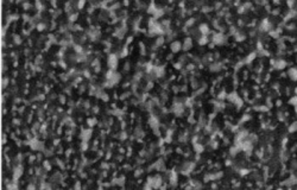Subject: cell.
Here are the masks:
<instances>
[{
	"instance_id": "6da1fadb",
	"label": "cell",
	"mask_w": 297,
	"mask_h": 190,
	"mask_svg": "<svg viewBox=\"0 0 297 190\" xmlns=\"http://www.w3.org/2000/svg\"><path fill=\"white\" fill-rule=\"evenodd\" d=\"M288 74H289V76L292 80H297V69L296 68H290Z\"/></svg>"
}]
</instances>
